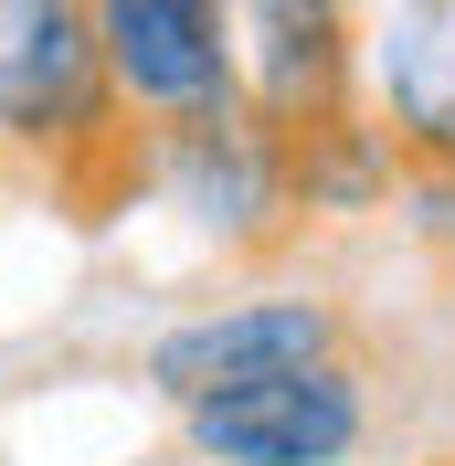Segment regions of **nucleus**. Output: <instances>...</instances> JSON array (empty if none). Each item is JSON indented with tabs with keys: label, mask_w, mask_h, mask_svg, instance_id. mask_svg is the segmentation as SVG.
Instances as JSON below:
<instances>
[{
	"label": "nucleus",
	"mask_w": 455,
	"mask_h": 466,
	"mask_svg": "<svg viewBox=\"0 0 455 466\" xmlns=\"http://www.w3.org/2000/svg\"><path fill=\"white\" fill-rule=\"evenodd\" d=\"M339 350H349L339 297L255 287V297H212V308L170 319L138 350V381L180 413V403H201V392H233V381H265V371H308V360H339Z\"/></svg>",
	"instance_id": "obj_4"
},
{
	"label": "nucleus",
	"mask_w": 455,
	"mask_h": 466,
	"mask_svg": "<svg viewBox=\"0 0 455 466\" xmlns=\"http://www.w3.org/2000/svg\"><path fill=\"white\" fill-rule=\"evenodd\" d=\"M233 22V96L297 138L360 96V22L370 0H223Z\"/></svg>",
	"instance_id": "obj_5"
},
{
	"label": "nucleus",
	"mask_w": 455,
	"mask_h": 466,
	"mask_svg": "<svg viewBox=\"0 0 455 466\" xmlns=\"http://www.w3.org/2000/svg\"><path fill=\"white\" fill-rule=\"evenodd\" d=\"M148 202L180 212L212 255H244V265L286 255L308 233L297 180H286V138L244 96L212 106V116H180V127H148Z\"/></svg>",
	"instance_id": "obj_2"
},
{
	"label": "nucleus",
	"mask_w": 455,
	"mask_h": 466,
	"mask_svg": "<svg viewBox=\"0 0 455 466\" xmlns=\"http://www.w3.org/2000/svg\"><path fill=\"white\" fill-rule=\"evenodd\" d=\"M116 96L138 127H180V116L233 106V22L223 0H96Z\"/></svg>",
	"instance_id": "obj_6"
},
{
	"label": "nucleus",
	"mask_w": 455,
	"mask_h": 466,
	"mask_svg": "<svg viewBox=\"0 0 455 466\" xmlns=\"http://www.w3.org/2000/svg\"><path fill=\"white\" fill-rule=\"evenodd\" d=\"M402 233H413L434 265H455V159H445V170H413V180H402Z\"/></svg>",
	"instance_id": "obj_9"
},
{
	"label": "nucleus",
	"mask_w": 455,
	"mask_h": 466,
	"mask_svg": "<svg viewBox=\"0 0 455 466\" xmlns=\"http://www.w3.org/2000/svg\"><path fill=\"white\" fill-rule=\"evenodd\" d=\"M445 466H455V456H445Z\"/></svg>",
	"instance_id": "obj_10"
},
{
	"label": "nucleus",
	"mask_w": 455,
	"mask_h": 466,
	"mask_svg": "<svg viewBox=\"0 0 455 466\" xmlns=\"http://www.w3.org/2000/svg\"><path fill=\"white\" fill-rule=\"evenodd\" d=\"M360 96L402 138L413 170L455 159V0H370L360 22Z\"/></svg>",
	"instance_id": "obj_7"
},
{
	"label": "nucleus",
	"mask_w": 455,
	"mask_h": 466,
	"mask_svg": "<svg viewBox=\"0 0 455 466\" xmlns=\"http://www.w3.org/2000/svg\"><path fill=\"white\" fill-rule=\"evenodd\" d=\"M0 170L86 233L148 202V127L116 96L96 0H0Z\"/></svg>",
	"instance_id": "obj_1"
},
{
	"label": "nucleus",
	"mask_w": 455,
	"mask_h": 466,
	"mask_svg": "<svg viewBox=\"0 0 455 466\" xmlns=\"http://www.w3.org/2000/svg\"><path fill=\"white\" fill-rule=\"evenodd\" d=\"M360 445H370V371L349 350L180 403V456L191 466H349Z\"/></svg>",
	"instance_id": "obj_3"
},
{
	"label": "nucleus",
	"mask_w": 455,
	"mask_h": 466,
	"mask_svg": "<svg viewBox=\"0 0 455 466\" xmlns=\"http://www.w3.org/2000/svg\"><path fill=\"white\" fill-rule=\"evenodd\" d=\"M286 180H297V212H308V223H370V212H402L413 159H402V138L381 127V106L349 96L339 116H318V127L286 138Z\"/></svg>",
	"instance_id": "obj_8"
}]
</instances>
